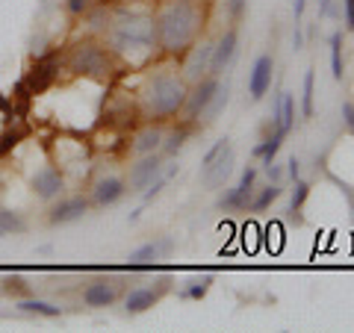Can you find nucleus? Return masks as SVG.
Returning <instances> with one entry per match:
<instances>
[{"label":"nucleus","mask_w":354,"mask_h":333,"mask_svg":"<svg viewBox=\"0 0 354 333\" xmlns=\"http://www.w3.org/2000/svg\"><path fill=\"white\" fill-rule=\"evenodd\" d=\"M213 280H216V277L209 274V272H207V274H198V277H192V280H186V283H183V289L177 292V295H180L183 301H201V298L209 292Z\"/></svg>","instance_id":"nucleus-26"},{"label":"nucleus","mask_w":354,"mask_h":333,"mask_svg":"<svg viewBox=\"0 0 354 333\" xmlns=\"http://www.w3.org/2000/svg\"><path fill=\"white\" fill-rule=\"evenodd\" d=\"M272 83H274V57L272 53H260L248 71V97L254 104L263 101L266 92L272 88Z\"/></svg>","instance_id":"nucleus-17"},{"label":"nucleus","mask_w":354,"mask_h":333,"mask_svg":"<svg viewBox=\"0 0 354 333\" xmlns=\"http://www.w3.org/2000/svg\"><path fill=\"white\" fill-rule=\"evenodd\" d=\"M18 233H27V218L15 209L0 207V236H18Z\"/></svg>","instance_id":"nucleus-27"},{"label":"nucleus","mask_w":354,"mask_h":333,"mask_svg":"<svg viewBox=\"0 0 354 333\" xmlns=\"http://www.w3.org/2000/svg\"><path fill=\"white\" fill-rule=\"evenodd\" d=\"M171 283H174V277L171 274H162V277H157V280H148V283H142V286H130V289H124V295H121L124 313L127 316L148 313L153 304H160L162 298L171 292Z\"/></svg>","instance_id":"nucleus-5"},{"label":"nucleus","mask_w":354,"mask_h":333,"mask_svg":"<svg viewBox=\"0 0 354 333\" xmlns=\"http://www.w3.org/2000/svg\"><path fill=\"white\" fill-rule=\"evenodd\" d=\"M121 295H124V280H118V277H95L80 289V301L92 310H104L121 301Z\"/></svg>","instance_id":"nucleus-9"},{"label":"nucleus","mask_w":354,"mask_h":333,"mask_svg":"<svg viewBox=\"0 0 354 333\" xmlns=\"http://www.w3.org/2000/svg\"><path fill=\"white\" fill-rule=\"evenodd\" d=\"M316 68H307L304 71V92H301V115L304 118H313L316 113Z\"/></svg>","instance_id":"nucleus-29"},{"label":"nucleus","mask_w":354,"mask_h":333,"mask_svg":"<svg viewBox=\"0 0 354 333\" xmlns=\"http://www.w3.org/2000/svg\"><path fill=\"white\" fill-rule=\"evenodd\" d=\"M283 195V186L281 183H269V186H263V189H257L254 192V198H251V204H248V213H266L278 198Z\"/></svg>","instance_id":"nucleus-25"},{"label":"nucleus","mask_w":354,"mask_h":333,"mask_svg":"<svg viewBox=\"0 0 354 333\" xmlns=\"http://www.w3.org/2000/svg\"><path fill=\"white\" fill-rule=\"evenodd\" d=\"M186 95H189V83L180 77V68L153 65L139 86V97H136L139 118L153 121V124H169V121L180 118Z\"/></svg>","instance_id":"nucleus-3"},{"label":"nucleus","mask_w":354,"mask_h":333,"mask_svg":"<svg viewBox=\"0 0 354 333\" xmlns=\"http://www.w3.org/2000/svg\"><path fill=\"white\" fill-rule=\"evenodd\" d=\"M209 0H160L153 9V36L165 59H180L207 30Z\"/></svg>","instance_id":"nucleus-2"},{"label":"nucleus","mask_w":354,"mask_h":333,"mask_svg":"<svg viewBox=\"0 0 354 333\" xmlns=\"http://www.w3.org/2000/svg\"><path fill=\"white\" fill-rule=\"evenodd\" d=\"M260 171L269 177V183H283V171H281V165L278 162H269V165H260Z\"/></svg>","instance_id":"nucleus-35"},{"label":"nucleus","mask_w":354,"mask_h":333,"mask_svg":"<svg viewBox=\"0 0 354 333\" xmlns=\"http://www.w3.org/2000/svg\"><path fill=\"white\" fill-rule=\"evenodd\" d=\"M339 118H342V127H346L348 136H354V101H342Z\"/></svg>","instance_id":"nucleus-34"},{"label":"nucleus","mask_w":354,"mask_h":333,"mask_svg":"<svg viewBox=\"0 0 354 333\" xmlns=\"http://www.w3.org/2000/svg\"><path fill=\"white\" fill-rule=\"evenodd\" d=\"M62 65L74 77H86V80L106 83L115 74V57L109 53V48L97 39H80L68 44V50L62 53Z\"/></svg>","instance_id":"nucleus-4"},{"label":"nucleus","mask_w":354,"mask_h":333,"mask_svg":"<svg viewBox=\"0 0 354 333\" xmlns=\"http://www.w3.org/2000/svg\"><path fill=\"white\" fill-rule=\"evenodd\" d=\"M15 307L21 310V313H30V316H44V318H59L62 316V307L50 304V301H41V298H32V295L18 298Z\"/></svg>","instance_id":"nucleus-23"},{"label":"nucleus","mask_w":354,"mask_h":333,"mask_svg":"<svg viewBox=\"0 0 354 333\" xmlns=\"http://www.w3.org/2000/svg\"><path fill=\"white\" fill-rule=\"evenodd\" d=\"M257 177H260V169L245 165V169L239 171L236 183L218 198V209H225V213H239V209H248L254 192H257Z\"/></svg>","instance_id":"nucleus-8"},{"label":"nucleus","mask_w":354,"mask_h":333,"mask_svg":"<svg viewBox=\"0 0 354 333\" xmlns=\"http://www.w3.org/2000/svg\"><path fill=\"white\" fill-rule=\"evenodd\" d=\"M239 48H242V41H239V27L234 24V27L221 30L218 36H216L213 65H209V74H213V77H225V74L236 65V59H239Z\"/></svg>","instance_id":"nucleus-10"},{"label":"nucleus","mask_w":354,"mask_h":333,"mask_svg":"<svg viewBox=\"0 0 354 333\" xmlns=\"http://www.w3.org/2000/svg\"><path fill=\"white\" fill-rule=\"evenodd\" d=\"M342 21H346V30L354 36V0H342Z\"/></svg>","instance_id":"nucleus-37"},{"label":"nucleus","mask_w":354,"mask_h":333,"mask_svg":"<svg viewBox=\"0 0 354 333\" xmlns=\"http://www.w3.org/2000/svg\"><path fill=\"white\" fill-rule=\"evenodd\" d=\"M286 165H290V169H286L290 180H298V177H301V162H298L295 157H290V160H286Z\"/></svg>","instance_id":"nucleus-38"},{"label":"nucleus","mask_w":354,"mask_h":333,"mask_svg":"<svg viewBox=\"0 0 354 333\" xmlns=\"http://www.w3.org/2000/svg\"><path fill=\"white\" fill-rule=\"evenodd\" d=\"M0 109H3V113H9V115H12V106H9V101H6V95H0Z\"/></svg>","instance_id":"nucleus-41"},{"label":"nucleus","mask_w":354,"mask_h":333,"mask_svg":"<svg viewBox=\"0 0 354 333\" xmlns=\"http://www.w3.org/2000/svg\"><path fill=\"white\" fill-rule=\"evenodd\" d=\"M113 3H139V0H109V6Z\"/></svg>","instance_id":"nucleus-42"},{"label":"nucleus","mask_w":354,"mask_h":333,"mask_svg":"<svg viewBox=\"0 0 354 333\" xmlns=\"http://www.w3.org/2000/svg\"><path fill=\"white\" fill-rule=\"evenodd\" d=\"M330 12V0H319V18H325Z\"/></svg>","instance_id":"nucleus-40"},{"label":"nucleus","mask_w":354,"mask_h":333,"mask_svg":"<svg viewBox=\"0 0 354 333\" xmlns=\"http://www.w3.org/2000/svg\"><path fill=\"white\" fill-rule=\"evenodd\" d=\"M213 48H216V39H198L189 50L183 53L180 59V77L189 86H195L198 80L209 77V65H213Z\"/></svg>","instance_id":"nucleus-7"},{"label":"nucleus","mask_w":354,"mask_h":333,"mask_svg":"<svg viewBox=\"0 0 354 333\" xmlns=\"http://www.w3.org/2000/svg\"><path fill=\"white\" fill-rule=\"evenodd\" d=\"M283 139H286V133L274 127L272 136H266L260 145H254V148H251V157H254V160H260L263 165H269L274 157H278V151L283 148Z\"/></svg>","instance_id":"nucleus-22"},{"label":"nucleus","mask_w":354,"mask_h":333,"mask_svg":"<svg viewBox=\"0 0 354 333\" xmlns=\"http://www.w3.org/2000/svg\"><path fill=\"white\" fill-rule=\"evenodd\" d=\"M198 130H201V127H195V124H189V121H180V118H177V127H171L169 133H165L160 153H162L165 160H174L177 153L186 148V142H189Z\"/></svg>","instance_id":"nucleus-20"},{"label":"nucleus","mask_w":354,"mask_h":333,"mask_svg":"<svg viewBox=\"0 0 354 333\" xmlns=\"http://www.w3.org/2000/svg\"><path fill=\"white\" fill-rule=\"evenodd\" d=\"M104 44L115 62L130 68H142L157 57V36H153V12L133 9V3H113L104 24Z\"/></svg>","instance_id":"nucleus-1"},{"label":"nucleus","mask_w":354,"mask_h":333,"mask_svg":"<svg viewBox=\"0 0 354 333\" xmlns=\"http://www.w3.org/2000/svg\"><path fill=\"white\" fill-rule=\"evenodd\" d=\"M307 198H310V183L298 177V180H292V198H290V209H286V213H292V216H295L298 209L307 204Z\"/></svg>","instance_id":"nucleus-31"},{"label":"nucleus","mask_w":354,"mask_h":333,"mask_svg":"<svg viewBox=\"0 0 354 333\" xmlns=\"http://www.w3.org/2000/svg\"><path fill=\"white\" fill-rule=\"evenodd\" d=\"M225 9H227L230 24H239L248 15V0H225Z\"/></svg>","instance_id":"nucleus-33"},{"label":"nucleus","mask_w":354,"mask_h":333,"mask_svg":"<svg viewBox=\"0 0 354 333\" xmlns=\"http://www.w3.org/2000/svg\"><path fill=\"white\" fill-rule=\"evenodd\" d=\"M30 189L39 201L53 204L65 192V174L57 169V165H41V169L30 177Z\"/></svg>","instance_id":"nucleus-14"},{"label":"nucleus","mask_w":354,"mask_h":333,"mask_svg":"<svg viewBox=\"0 0 354 333\" xmlns=\"http://www.w3.org/2000/svg\"><path fill=\"white\" fill-rule=\"evenodd\" d=\"M177 171H180V165H177V162H165V169H162L157 177H153L151 186L145 189V192H142V204H151L153 198H160V195H162V189L177 177Z\"/></svg>","instance_id":"nucleus-24"},{"label":"nucleus","mask_w":354,"mask_h":333,"mask_svg":"<svg viewBox=\"0 0 354 333\" xmlns=\"http://www.w3.org/2000/svg\"><path fill=\"white\" fill-rule=\"evenodd\" d=\"M162 139H165V130L162 124H153V121H145L130 139V153L133 157H145V153H153L162 148Z\"/></svg>","instance_id":"nucleus-19"},{"label":"nucleus","mask_w":354,"mask_h":333,"mask_svg":"<svg viewBox=\"0 0 354 333\" xmlns=\"http://www.w3.org/2000/svg\"><path fill=\"white\" fill-rule=\"evenodd\" d=\"M88 209H92V201L83 195H68V198H57L53 207L48 209V225L59 227V225H71V221H80L83 216H88Z\"/></svg>","instance_id":"nucleus-15"},{"label":"nucleus","mask_w":354,"mask_h":333,"mask_svg":"<svg viewBox=\"0 0 354 333\" xmlns=\"http://www.w3.org/2000/svg\"><path fill=\"white\" fill-rule=\"evenodd\" d=\"M162 169H165V157H162L160 151L139 157V160L127 169V177H124L127 192H145V189L151 186V180H153V177H157Z\"/></svg>","instance_id":"nucleus-11"},{"label":"nucleus","mask_w":354,"mask_h":333,"mask_svg":"<svg viewBox=\"0 0 354 333\" xmlns=\"http://www.w3.org/2000/svg\"><path fill=\"white\" fill-rule=\"evenodd\" d=\"M59 62H62L59 53H48V57L36 59V68H32L27 80L18 86V97H27L24 92H30V95H39V92H44V88H48V86L53 83V77H57V71H59Z\"/></svg>","instance_id":"nucleus-13"},{"label":"nucleus","mask_w":354,"mask_h":333,"mask_svg":"<svg viewBox=\"0 0 354 333\" xmlns=\"http://www.w3.org/2000/svg\"><path fill=\"white\" fill-rule=\"evenodd\" d=\"M221 83V77H204V80H198L195 86H189V95H186V104L180 109V121H189V124L198 127V118H201L204 106L209 104V97L216 95V88Z\"/></svg>","instance_id":"nucleus-12"},{"label":"nucleus","mask_w":354,"mask_h":333,"mask_svg":"<svg viewBox=\"0 0 354 333\" xmlns=\"http://www.w3.org/2000/svg\"><path fill=\"white\" fill-rule=\"evenodd\" d=\"M234 169H236V151L227 142V145L221 148L213 160L201 162V169H198V180H201L204 189L216 192V189H221V186L230 180V177H234Z\"/></svg>","instance_id":"nucleus-6"},{"label":"nucleus","mask_w":354,"mask_h":333,"mask_svg":"<svg viewBox=\"0 0 354 333\" xmlns=\"http://www.w3.org/2000/svg\"><path fill=\"white\" fill-rule=\"evenodd\" d=\"M330 74H334V80H342L346 77V59H342V32H330Z\"/></svg>","instance_id":"nucleus-30"},{"label":"nucleus","mask_w":354,"mask_h":333,"mask_svg":"<svg viewBox=\"0 0 354 333\" xmlns=\"http://www.w3.org/2000/svg\"><path fill=\"white\" fill-rule=\"evenodd\" d=\"M227 104H230V80L227 77H221V83H218V88H216V95L209 97V104L204 106V113H201V118H198V127H209V124H216V121L221 118V113L227 109Z\"/></svg>","instance_id":"nucleus-21"},{"label":"nucleus","mask_w":354,"mask_h":333,"mask_svg":"<svg viewBox=\"0 0 354 333\" xmlns=\"http://www.w3.org/2000/svg\"><path fill=\"white\" fill-rule=\"evenodd\" d=\"M127 195V183H124V177H118V174H106V177H97V180L92 183V207H113L118 204L121 198Z\"/></svg>","instance_id":"nucleus-18"},{"label":"nucleus","mask_w":354,"mask_h":333,"mask_svg":"<svg viewBox=\"0 0 354 333\" xmlns=\"http://www.w3.org/2000/svg\"><path fill=\"white\" fill-rule=\"evenodd\" d=\"M177 248V242L171 236H153L148 242H142L139 248H133L127 254V263L130 265H157L160 260H169Z\"/></svg>","instance_id":"nucleus-16"},{"label":"nucleus","mask_w":354,"mask_h":333,"mask_svg":"<svg viewBox=\"0 0 354 333\" xmlns=\"http://www.w3.org/2000/svg\"><path fill=\"white\" fill-rule=\"evenodd\" d=\"M278 130H283L286 136L295 130V95L281 92V106H278Z\"/></svg>","instance_id":"nucleus-28"},{"label":"nucleus","mask_w":354,"mask_h":333,"mask_svg":"<svg viewBox=\"0 0 354 333\" xmlns=\"http://www.w3.org/2000/svg\"><path fill=\"white\" fill-rule=\"evenodd\" d=\"M3 289H6L9 295H12V292H15V295H30V286H27L24 280H21V277H9Z\"/></svg>","instance_id":"nucleus-36"},{"label":"nucleus","mask_w":354,"mask_h":333,"mask_svg":"<svg viewBox=\"0 0 354 333\" xmlns=\"http://www.w3.org/2000/svg\"><path fill=\"white\" fill-rule=\"evenodd\" d=\"M95 9V0H65V12L71 18H86Z\"/></svg>","instance_id":"nucleus-32"},{"label":"nucleus","mask_w":354,"mask_h":333,"mask_svg":"<svg viewBox=\"0 0 354 333\" xmlns=\"http://www.w3.org/2000/svg\"><path fill=\"white\" fill-rule=\"evenodd\" d=\"M292 48L301 50L304 48V32H301V24H295V32H292Z\"/></svg>","instance_id":"nucleus-39"}]
</instances>
